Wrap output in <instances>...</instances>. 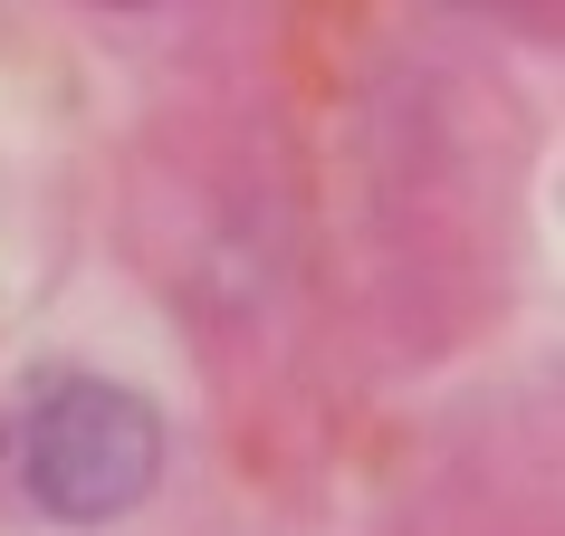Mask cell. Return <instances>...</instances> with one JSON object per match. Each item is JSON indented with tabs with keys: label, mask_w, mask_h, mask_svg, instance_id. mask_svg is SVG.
I'll return each instance as SVG.
<instances>
[{
	"label": "cell",
	"mask_w": 565,
	"mask_h": 536,
	"mask_svg": "<svg viewBox=\"0 0 565 536\" xmlns=\"http://www.w3.org/2000/svg\"><path fill=\"white\" fill-rule=\"evenodd\" d=\"M10 460H20V489H30L39 517L106 527V517L153 499V479H163V412L145 393L106 384V374H58V384L30 393V412L10 431Z\"/></svg>",
	"instance_id": "cell-1"
},
{
	"label": "cell",
	"mask_w": 565,
	"mask_h": 536,
	"mask_svg": "<svg viewBox=\"0 0 565 536\" xmlns=\"http://www.w3.org/2000/svg\"><path fill=\"white\" fill-rule=\"evenodd\" d=\"M96 10H145V0H96Z\"/></svg>",
	"instance_id": "cell-2"
}]
</instances>
